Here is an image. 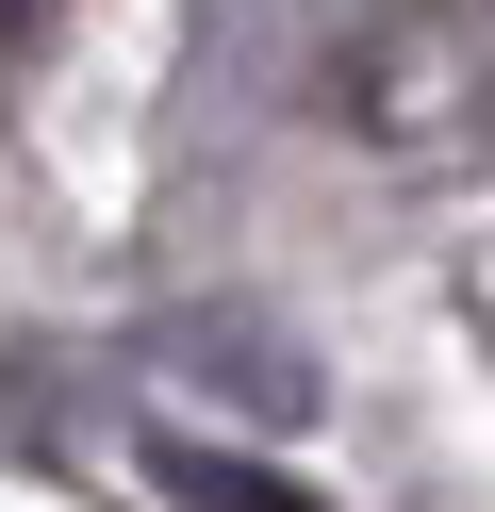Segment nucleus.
<instances>
[{
	"label": "nucleus",
	"mask_w": 495,
	"mask_h": 512,
	"mask_svg": "<svg viewBox=\"0 0 495 512\" xmlns=\"http://www.w3.org/2000/svg\"><path fill=\"white\" fill-rule=\"evenodd\" d=\"M149 479H165V512H314L297 479H264V463H215V446H149Z\"/></svg>",
	"instance_id": "f257e3e1"
},
{
	"label": "nucleus",
	"mask_w": 495,
	"mask_h": 512,
	"mask_svg": "<svg viewBox=\"0 0 495 512\" xmlns=\"http://www.w3.org/2000/svg\"><path fill=\"white\" fill-rule=\"evenodd\" d=\"M33 17H50V0H0V50H17V34H33Z\"/></svg>",
	"instance_id": "f03ea898"
}]
</instances>
